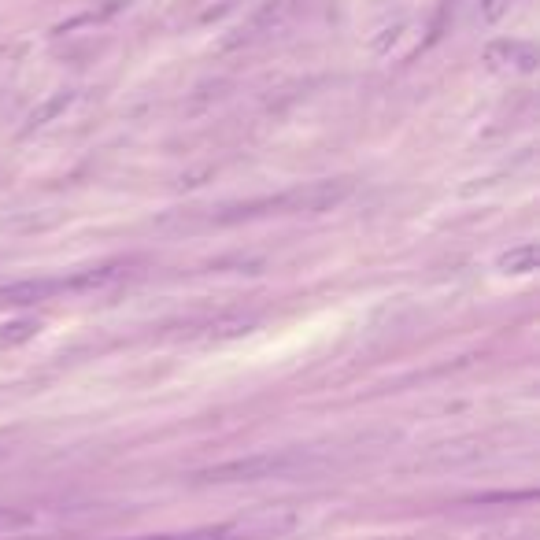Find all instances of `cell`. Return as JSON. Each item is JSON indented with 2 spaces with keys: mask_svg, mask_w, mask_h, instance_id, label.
<instances>
[{
  "mask_svg": "<svg viewBox=\"0 0 540 540\" xmlns=\"http://www.w3.org/2000/svg\"><path fill=\"white\" fill-rule=\"evenodd\" d=\"M322 470V459L315 452H300V448H282V452H256L245 459H230L219 467L200 470V485H256V481H289L307 478Z\"/></svg>",
  "mask_w": 540,
  "mask_h": 540,
  "instance_id": "1",
  "label": "cell"
},
{
  "mask_svg": "<svg viewBox=\"0 0 540 540\" xmlns=\"http://www.w3.org/2000/svg\"><path fill=\"white\" fill-rule=\"evenodd\" d=\"M296 526L293 507H267L248 518H234V522H215V526H197L185 533H167V537H148V540H267L282 537Z\"/></svg>",
  "mask_w": 540,
  "mask_h": 540,
  "instance_id": "2",
  "label": "cell"
},
{
  "mask_svg": "<svg viewBox=\"0 0 540 540\" xmlns=\"http://www.w3.org/2000/svg\"><path fill=\"white\" fill-rule=\"evenodd\" d=\"M348 197H352V182H348V178H333V182L300 185L293 193H285V197L278 200H267V204H259V208H278L282 215H322V211L341 208Z\"/></svg>",
  "mask_w": 540,
  "mask_h": 540,
  "instance_id": "3",
  "label": "cell"
},
{
  "mask_svg": "<svg viewBox=\"0 0 540 540\" xmlns=\"http://www.w3.org/2000/svg\"><path fill=\"white\" fill-rule=\"evenodd\" d=\"M481 60L489 63L492 71H504V74H533L540 63V49L526 37H496L485 45Z\"/></svg>",
  "mask_w": 540,
  "mask_h": 540,
  "instance_id": "4",
  "label": "cell"
},
{
  "mask_svg": "<svg viewBox=\"0 0 540 540\" xmlns=\"http://www.w3.org/2000/svg\"><path fill=\"white\" fill-rule=\"evenodd\" d=\"M126 274H130L126 263H100V267L74 270V274H63V293H71V296L108 293L111 285H119Z\"/></svg>",
  "mask_w": 540,
  "mask_h": 540,
  "instance_id": "5",
  "label": "cell"
},
{
  "mask_svg": "<svg viewBox=\"0 0 540 540\" xmlns=\"http://www.w3.org/2000/svg\"><path fill=\"white\" fill-rule=\"evenodd\" d=\"M63 296V278H19L0 285V307H30Z\"/></svg>",
  "mask_w": 540,
  "mask_h": 540,
  "instance_id": "6",
  "label": "cell"
},
{
  "mask_svg": "<svg viewBox=\"0 0 540 540\" xmlns=\"http://www.w3.org/2000/svg\"><path fill=\"white\" fill-rule=\"evenodd\" d=\"M289 15V0H267L245 26H237L234 37L222 41V49H241V45H252L259 37L274 34V26H282V19Z\"/></svg>",
  "mask_w": 540,
  "mask_h": 540,
  "instance_id": "7",
  "label": "cell"
},
{
  "mask_svg": "<svg viewBox=\"0 0 540 540\" xmlns=\"http://www.w3.org/2000/svg\"><path fill=\"white\" fill-rule=\"evenodd\" d=\"M74 100H78V93H74V89H56V93H49V97L41 100V104L26 115V130H45L49 123H56L60 115H67V111H71Z\"/></svg>",
  "mask_w": 540,
  "mask_h": 540,
  "instance_id": "8",
  "label": "cell"
},
{
  "mask_svg": "<svg viewBox=\"0 0 540 540\" xmlns=\"http://www.w3.org/2000/svg\"><path fill=\"white\" fill-rule=\"evenodd\" d=\"M537 259H540V248L533 245V241H522V245H511L507 252H500L496 270L522 278V274H533V270H537Z\"/></svg>",
  "mask_w": 540,
  "mask_h": 540,
  "instance_id": "9",
  "label": "cell"
},
{
  "mask_svg": "<svg viewBox=\"0 0 540 540\" xmlns=\"http://www.w3.org/2000/svg\"><path fill=\"white\" fill-rule=\"evenodd\" d=\"M256 326H259L256 315H222V319L211 322L208 341H237V337H248Z\"/></svg>",
  "mask_w": 540,
  "mask_h": 540,
  "instance_id": "10",
  "label": "cell"
},
{
  "mask_svg": "<svg viewBox=\"0 0 540 540\" xmlns=\"http://www.w3.org/2000/svg\"><path fill=\"white\" fill-rule=\"evenodd\" d=\"M34 526V515L23 511V507H0V537H15L23 529Z\"/></svg>",
  "mask_w": 540,
  "mask_h": 540,
  "instance_id": "11",
  "label": "cell"
},
{
  "mask_svg": "<svg viewBox=\"0 0 540 540\" xmlns=\"http://www.w3.org/2000/svg\"><path fill=\"white\" fill-rule=\"evenodd\" d=\"M511 4H515V0H481V4H478V15H474V19H478L481 26L500 23V19H504V15L511 12Z\"/></svg>",
  "mask_w": 540,
  "mask_h": 540,
  "instance_id": "12",
  "label": "cell"
},
{
  "mask_svg": "<svg viewBox=\"0 0 540 540\" xmlns=\"http://www.w3.org/2000/svg\"><path fill=\"white\" fill-rule=\"evenodd\" d=\"M41 330L34 319H23V322H12V326H4V333H0V344H19V341H30L34 333Z\"/></svg>",
  "mask_w": 540,
  "mask_h": 540,
  "instance_id": "13",
  "label": "cell"
},
{
  "mask_svg": "<svg viewBox=\"0 0 540 540\" xmlns=\"http://www.w3.org/2000/svg\"><path fill=\"white\" fill-rule=\"evenodd\" d=\"M137 0H104V4H100L97 12L89 15V19H93V23H104V19H111V15H119V12H126V8H134Z\"/></svg>",
  "mask_w": 540,
  "mask_h": 540,
  "instance_id": "14",
  "label": "cell"
},
{
  "mask_svg": "<svg viewBox=\"0 0 540 540\" xmlns=\"http://www.w3.org/2000/svg\"><path fill=\"white\" fill-rule=\"evenodd\" d=\"M400 30H404V19H396L393 26H385V30H378L381 37H374V41H370V52H385L389 49V45H393L396 37H400Z\"/></svg>",
  "mask_w": 540,
  "mask_h": 540,
  "instance_id": "15",
  "label": "cell"
}]
</instances>
